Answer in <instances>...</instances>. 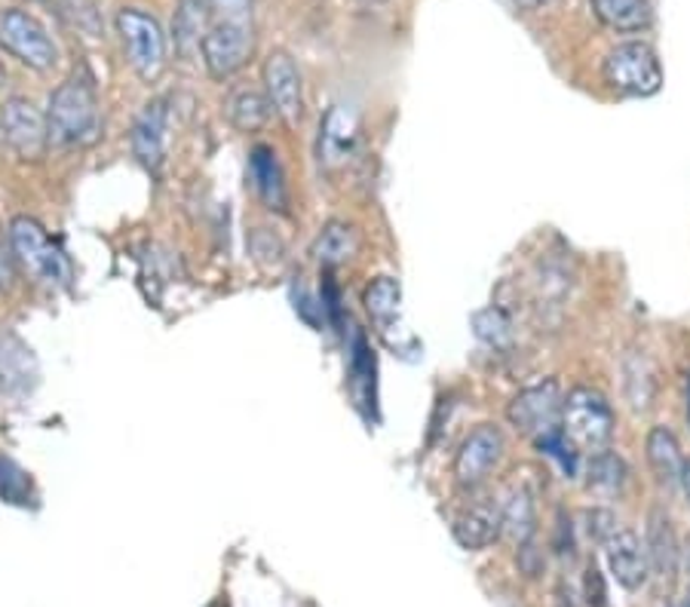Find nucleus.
Listing matches in <instances>:
<instances>
[{
	"instance_id": "obj_1",
	"label": "nucleus",
	"mask_w": 690,
	"mask_h": 607,
	"mask_svg": "<svg viewBox=\"0 0 690 607\" xmlns=\"http://www.w3.org/2000/svg\"><path fill=\"white\" fill-rule=\"evenodd\" d=\"M562 414H565V393L558 387V381H543L534 387L519 389L513 396V402L506 405V418L516 426V433L531 438L540 451L558 457L568 470L574 472V460L565 451V445H571L562 433Z\"/></svg>"
},
{
	"instance_id": "obj_2",
	"label": "nucleus",
	"mask_w": 690,
	"mask_h": 607,
	"mask_svg": "<svg viewBox=\"0 0 690 607\" xmlns=\"http://www.w3.org/2000/svg\"><path fill=\"white\" fill-rule=\"evenodd\" d=\"M47 126H50V145L56 148H86L99 138V92L89 74L74 71L67 80L56 86L47 108Z\"/></svg>"
},
{
	"instance_id": "obj_3",
	"label": "nucleus",
	"mask_w": 690,
	"mask_h": 607,
	"mask_svg": "<svg viewBox=\"0 0 690 607\" xmlns=\"http://www.w3.org/2000/svg\"><path fill=\"white\" fill-rule=\"evenodd\" d=\"M114 25H118L126 62L135 71V77L145 84H157L169 65V40L160 18L138 7H123Z\"/></svg>"
},
{
	"instance_id": "obj_4",
	"label": "nucleus",
	"mask_w": 690,
	"mask_h": 607,
	"mask_svg": "<svg viewBox=\"0 0 690 607\" xmlns=\"http://www.w3.org/2000/svg\"><path fill=\"white\" fill-rule=\"evenodd\" d=\"M10 239H13L16 264L28 270L37 283L52 288H71L74 268H71L67 255L52 243L40 221L32 215H16L10 221Z\"/></svg>"
},
{
	"instance_id": "obj_5",
	"label": "nucleus",
	"mask_w": 690,
	"mask_h": 607,
	"mask_svg": "<svg viewBox=\"0 0 690 607\" xmlns=\"http://www.w3.org/2000/svg\"><path fill=\"white\" fill-rule=\"evenodd\" d=\"M602 77H605L607 89L624 99H651L663 89L660 55L644 40L617 44L602 62Z\"/></svg>"
},
{
	"instance_id": "obj_6",
	"label": "nucleus",
	"mask_w": 690,
	"mask_h": 607,
	"mask_svg": "<svg viewBox=\"0 0 690 607\" xmlns=\"http://www.w3.org/2000/svg\"><path fill=\"white\" fill-rule=\"evenodd\" d=\"M562 433L571 442V448L583 455L605 451L614 438V408L602 389L574 387L565 396Z\"/></svg>"
},
{
	"instance_id": "obj_7",
	"label": "nucleus",
	"mask_w": 690,
	"mask_h": 607,
	"mask_svg": "<svg viewBox=\"0 0 690 607\" xmlns=\"http://www.w3.org/2000/svg\"><path fill=\"white\" fill-rule=\"evenodd\" d=\"M0 50L32 71H52L59 62V47L47 25L19 7L0 10Z\"/></svg>"
},
{
	"instance_id": "obj_8",
	"label": "nucleus",
	"mask_w": 690,
	"mask_h": 607,
	"mask_svg": "<svg viewBox=\"0 0 690 607\" xmlns=\"http://www.w3.org/2000/svg\"><path fill=\"white\" fill-rule=\"evenodd\" d=\"M255 52V28L252 22H231L215 18L202 40L200 59L212 80H231L239 74Z\"/></svg>"
},
{
	"instance_id": "obj_9",
	"label": "nucleus",
	"mask_w": 690,
	"mask_h": 607,
	"mask_svg": "<svg viewBox=\"0 0 690 607\" xmlns=\"http://www.w3.org/2000/svg\"><path fill=\"white\" fill-rule=\"evenodd\" d=\"M0 133L3 145L16 153L22 163H37L50 148V126L47 114L32 99L13 96L0 104Z\"/></svg>"
},
{
	"instance_id": "obj_10",
	"label": "nucleus",
	"mask_w": 690,
	"mask_h": 607,
	"mask_svg": "<svg viewBox=\"0 0 690 607\" xmlns=\"http://www.w3.org/2000/svg\"><path fill=\"white\" fill-rule=\"evenodd\" d=\"M506 438L501 433V426L494 423H479L476 430H470L460 448L455 455V482L460 491H476L491 472L497 470V463L504 460Z\"/></svg>"
},
{
	"instance_id": "obj_11",
	"label": "nucleus",
	"mask_w": 690,
	"mask_h": 607,
	"mask_svg": "<svg viewBox=\"0 0 690 607\" xmlns=\"http://www.w3.org/2000/svg\"><path fill=\"white\" fill-rule=\"evenodd\" d=\"M261 80H264V92L273 104V114L283 120L288 129H295L304 117L301 71L295 65V59L286 50H273L264 59Z\"/></svg>"
},
{
	"instance_id": "obj_12",
	"label": "nucleus",
	"mask_w": 690,
	"mask_h": 607,
	"mask_svg": "<svg viewBox=\"0 0 690 607\" xmlns=\"http://www.w3.org/2000/svg\"><path fill=\"white\" fill-rule=\"evenodd\" d=\"M169 126H172V108H169L167 96H157V99L148 101L133 123L130 148H133L135 160L151 175H160V169L167 163Z\"/></svg>"
},
{
	"instance_id": "obj_13",
	"label": "nucleus",
	"mask_w": 690,
	"mask_h": 607,
	"mask_svg": "<svg viewBox=\"0 0 690 607\" xmlns=\"http://www.w3.org/2000/svg\"><path fill=\"white\" fill-rule=\"evenodd\" d=\"M607 556V568L614 573V580L629 592H639L641 586H648L651 580V561H648V549L641 537L626 528V524H617L614 534L602 543Z\"/></svg>"
},
{
	"instance_id": "obj_14",
	"label": "nucleus",
	"mask_w": 690,
	"mask_h": 607,
	"mask_svg": "<svg viewBox=\"0 0 690 607\" xmlns=\"http://www.w3.org/2000/svg\"><path fill=\"white\" fill-rule=\"evenodd\" d=\"M651 573L657 577L666 590H673L678 571H681V543L675 537V528L663 509H654L648 519V537H644Z\"/></svg>"
},
{
	"instance_id": "obj_15",
	"label": "nucleus",
	"mask_w": 690,
	"mask_h": 607,
	"mask_svg": "<svg viewBox=\"0 0 690 607\" xmlns=\"http://www.w3.org/2000/svg\"><path fill=\"white\" fill-rule=\"evenodd\" d=\"M452 531H455V540L464 549H470V553L485 549L504 534V509L497 500H476L457 516Z\"/></svg>"
},
{
	"instance_id": "obj_16",
	"label": "nucleus",
	"mask_w": 690,
	"mask_h": 607,
	"mask_svg": "<svg viewBox=\"0 0 690 607\" xmlns=\"http://www.w3.org/2000/svg\"><path fill=\"white\" fill-rule=\"evenodd\" d=\"M212 25H215V10H212L209 0H178L175 3V18H172L175 50L182 52L185 59L197 55Z\"/></svg>"
},
{
	"instance_id": "obj_17",
	"label": "nucleus",
	"mask_w": 690,
	"mask_h": 607,
	"mask_svg": "<svg viewBox=\"0 0 690 607\" xmlns=\"http://www.w3.org/2000/svg\"><path fill=\"white\" fill-rule=\"evenodd\" d=\"M620 374H624V399L629 402L632 411H651L657 405L660 381L654 362L648 359V354H639V350H629L620 362Z\"/></svg>"
},
{
	"instance_id": "obj_18",
	"label": "nucleus",
	"mask_w": 690,
	"mask_h": 607,
	"mask_svg": "<svg viewBox=\"0 0 690 607\" xmlns=\"http://www.w3.org/2000/svg\"><path fill=\"white\" fill-rule=\"evenodd\" d=\"M592 16L617 34H641L654 25L651 0H590Z\"/></svg>"
},
{
	"instance_id": "obj_19",
	"label": "nucleus",
	"mask_w": 690,
	"mask_h": 607,
	"mask_svg": "<svg viewBox=\"0 0 690 607\" xmlns=\"http://www.w3.org/2000/svg\"><path fill=\"white\" fill-rule=\"evenodd\" d=\"M648 467L654 472L663 488H675L681 485V470H685V455H681V445L669 426H654L648 433Z\"/></svg>"
},
{
	"instance_id": "obj_20",
	"label": "nucleus",
	"mask_w": 690,
	"mask_h": 607,
	"mask_svg": "<svg viewBox=\"0 0 690 607\" xmlns=\"http://www.w3.org/2000/svg\"><path fill=\"white\" fill-rule=\"evenodd\" d=\"M249 172H252V185L255 190H258L261 202H264L268 209L286 212V178H283V169H280V160H276L273 148L258 145L252 151V157H249Z\"/></svg>"
},
{
	"instance_id": "obj_21",
	"label": "nucleus",
	"mask_w": 690,
	"mask_h": 607,
	"mask_svg": "<svg viewBox=\"0 0 690 607\" xmlns=\"http://www.w3.org/2000/svg\"><path fill=\"white\" fill-rule=\"evenodd\" d=\"M504 509V534L516 540V546L531 543L534 531H538V509H534V491L525 482L513 485L506 491V500L501 504Z\"/></svg>"
},
{
	"instance_id": "obj_22",
	"label": "nucleus",
	"mask_w": 690,
	"mask_h": 607,
	"mask_svg": "<svg viewBox=\"0 0 690 607\" xmlns=\"http://www.w3.org/2000/svg\"><path fill=\"white\" fill-rule=\"evenodd\" d=\"M224 111H227L231 126L239 129V133H258L273 117V104H270L268 92H258V89H236V92H231Z\"/></svg>"
},
{
	"instance_id": "obj_23",
	"label": "nucleus",
	"mask_w": 690,
	"mask_h": 607,
	"mask_svg": "<svg viewBox=\"0 0 690 607\" xmlns=\"http://www.w3.org/2000/svg\"><path fill=\"white\" fill-rule=\"evenodd\" d=\"M359 252V231L347 221H329L322 227V234L313 243V255L320 258V264L335 268V264H347L354 255Z\"/></svg>"
},
{
	"instance_id": "obj_24",
	"label": "nucleus",
	"mask_w": 690,
	"mask_h": 607,
	"mask_svg": "<svg viewBox=\"0 0 690 607\" xmlns=\"http://www.w3.org/2000/svg\"><path fill=\"white\" fill-rule=\"evenodd\" d=\"M362 304H366V310H369L371 322L381 329V332H387L393 329V322L399 320V304H403V286H399V280L396 276H374L366 288V295H362Z\"/></svg>"
},
{
	"instance_id": "obj_25",
	"label": "nucleus",
	"mask_w": 690,
	"mask_h": 607,
	"mask_svg": "<svg viewBox=\"0 0 690 607\" xmlns=\"http://www.w3.org/2000/svg\"><path fill=\"white\" fill-rule=\"evenodd\" d=\"M354 145V120L347 117L341 108H335L325 123H322V138H320V160L325 166H335L341 163L347 151Z\"/></svg>"
},
{
	"instance_id": "obj_26",
	"label": "nucleus",
	"mask_w": 690,
	"mask_h": 607,
	"mask_svg": "<svg viewBox=\"0 0 690 607\" xmlns=\"http://www.w3.org/2000/svg\"><path fill=\"white\" fill-rule=\"evenodd\" d=\"M626 470L624 457L614 455V451H599V455H590V463H587V485L595 494H620L626 485Z\"/></svg>"
},
{
	"instance_id": "obj_27",
	"label": "nucleus",
	"mask_w": 690,
	"mask_h": 607,
	"mask_svg": "<svg viewBox=\"0 0 690 607\" xmlns=\"http://www.w3.org/2000/svg\"><path fill=\"white\" fill-rule=\"evenodd\" d=\"M472 332L482 344H489L494 350H504L513 344V322L501 307H485L472 317Z\"/></svg>"
},
{
	"instance_id": "obj_28",
	"label": "nucleus",
	"mask_w": 690,
	"mask_h": 607,
	"mask_svg": "<svg viewBox=\"0 0 690 607\" xmlns=\"http://www.w3.org/2000/svg\"><path fill=\"white\" fill-rule=\"evenodd\" d=\"M13 288H16V252H13L10 227L3 231L0 224V292L10 295Z\"/></svg>"
},
{
	"instance_id": "obj_29",
	"label": "nucleus",
	"mask_w": 690,
	"mask_h": 607,
	"mask_svg": "<svg viewBox=\"0 0 690 607\" xmlns=\"http://www.w3.org/2000/svg\"><path fill=\"white\" fill-rule=\"evenodd\" d=\"M219 18H231V22H252L255 0H209Z\"/></svg>"
},
{
	"instance_id": "obj_30",
	"label": "nucleus",
	"mask_w": 690,
	"mask_h": 607,
	"mask_svg": "<svg viewBox=\"0 0 690 607\" xmlns=\"http://www.w3.org/2000/svg\"><path fill=\"white\" fill-rule=\"evenodd\" d=\"M587 528H590V537L595 543H605L611 534H614V528H617V519H614V512H607V509H590L587 512Z\"/></svg>"
},
{
	"instance_id": "obj_31",
	"label": "nucleus",
	"mask_w": 690,
	"mask_h": 607,
	"mask_svg": "<svg viewBox=\"0 0 690 607\" xmlns=\"http://www.w3.org/2000/svg\"><path fill=\"white\" fill-rule=\"evenodd\" d=\"M587 595H590V605L605 607L607 592H605V583H602V573H599V568H595V565H590V568H587Z\"/></svg>"
},
{
	"instance_id": "obj_32",
	"label": "nucleus",
	"mask_w": 690,
	"mask_h": 607,
	"mask_svg": "<svg viewBox=\"0 0 690 607\" xmlns=\"http://www.w3.org/2000/svg\"><path fill=\"white\" fill-rule=\"evenodd\" d=\"M681 488H685V497L690 504V460H685V470H681Z\"/></svg>"
},
{
	"instance_id": "obj_33",
	"label": "nucleus",
	"mask_w": 690,
	"mask_h": 607,
	"mask_svg": "<svg viewBox=\"0 0 690 607\" xmlns=\"http://www.w3.org/2000/svg\"><path fill=\"white\" fill-rule=\"evenodd\" d=\"M681 565H685V571H688L690 577V534L685 537V543H681Z\"/></svg>"
},
{
	"instance_id": "obj_34",
	"label": "nucleus",
	"mask_w": 690,
	"mask_h": 607,
	"mask_svg": "<svg viewBox=\"0 0 690 607\" xmlns=\"http://www.w3.org/2000/svg\"><path fill=\"white\" fill-rule=\"evenodd\" d=\"M350 3H356L359 10H378V7H384L387 0H350Z\"/></svg>"
},
{
	"instance_id": "obj_35",
	"label": "nucleus",
	"mask_w": 690,
	"mask_h": 607,
	"mask_svg": "<svg viewBox=\"0 0 690 607\" xmlns=\"http://www.w3.org/2000/svg\"><path fill=\"white\" fill-rule=\"evenodd\" d=\"M516 3H522V7H528V10H540L546 0H516Z\"/></svg>"
},
{
	"instance_id": "obj_36",
	"label": "nucleus",
	"mask_w": 690,
	"mask_h": 607,
	"mask_svg": "<svg viewBox=\"0 0 690 607\" xmlns=\"http://www.w3.org/2000/svg\"><path fill=\"white\" fill-rule=\"evenodd\" d=\"M7 84V67H3V62H0V86Z\"/></svg>"
},
{
	"instance_id": "obj_37",
	"label": "nucleus",
	"mask_w": 690,
	"mask_h": 607,
	"mask_svg": "<svg viewBox=\"0 0 690 607\" xmlns=\"http://www.w3.org/2000/svg\"><path fill=\"white\" fill-rule=\"evenodd\" d=\"M681 607H690V592H688V595H685V602H681Z\"/></svg>"
},
{
	"instance_id": "obj_38",
	"label": "nucleus",
	"mask_w": 690,
	"mask_h": 607,
	"mask_svg": "<svg viewBox=\"0 0 690 607\" xmlns=\"http://www.w3.org/2000/svg\"><path fill=\"white\" fill-rule=\"evenodd\" d=\"M688 421H690V387H688Z\"/></svg>"
},
{
	"instance_id": "obj_39",
	"label": "nucleus",
	"mask_w": 690,
	"mask_h": 607,
	"mask_svg": "<svg viewBox=\"0 0 690 607\" xmlns=\"http://www.w3.org/2000/svg\"><path fill=\"white\" fill-rule=\"evenodd\" d=\"M0 145H3V133H0Z\"/></svg>"
}]
</instances>
